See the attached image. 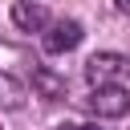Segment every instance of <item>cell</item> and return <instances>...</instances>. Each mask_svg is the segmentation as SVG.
Listing matches in <instances>:
<instances>
[{"label":"cell","mask_w":130,"mask_h":130,"mask_svg":"<svg viewBox=\"0 0 130 130\" xmlns=\"http://www.w3.org/2000/svg\"><path fill=\"white\" fill-rule=\"evenodd\" d=\"M114 8H118V12H126V16H130V0H114Z\"/></svg>","instance_id":"obj_7"},{"label":"cell","mask_w":130,"mask_h":130,"mask_svg":"<svg viewBox=\"0 0 130 130\" xmlns=\"http://www.w3.org/2000/svg\"><path fill=\"white\" fill-rule=\"evenodd\" d=\"M0 106H8V110L20 106V85H16L12 77H0Z\"/></svg>","instance_id":"obj_6"},{"label":"cell","mask_w":130,"mask_h":130,"mask_svg":"<svg viewBox=\"0 0 130 130\" xmlns=\"http://www.w3.org/2000/svg\"><path fill=\"white\" fill-rule=\"evenodd\" d=\"M85 110L98 114V118H126L130 114V89H122V85H98L85 98Z\"/></svg>","instance_id":"obj_1"},{"label":"cell","mask_w":130,"mask_h":130,"mask_svg":"<svg viewBox=\"0 0 130 130\" xmlns=\"http://www.w3.org/2000/svg\"><path fill=\"white\" fill-rule=\"evenodd\" d=\"M12 20H16L24 32H41V28L49 24V12H45L41 0H16V4H12Z\"/></svg>","instance_id":"obj_4"},{"label":"cell","mask_w":130,"mask_h":130,"mask_svg":"<svg viewBox=\"0 0 130 130\" xmlns=\"http://www.w3.org/2000/svg\"><path fill=\"white\" fill-rule=\"evenodd\" d=\"M32 89H37L41 98H49V102H53V98H61V93H65V77H57L49 65H37V69H32Z\"/></svg>","instance_id":"obj_5"},{"label":"cell","mask_w":130,"mask_h":130,"mask_svg":"<svg viewBox=\"0 0 130 130\" xmlns=\"http://www.w3.org/2000/svg\"><path fill=\"white\" fill-rule=\"evenodd\" d=\"M126 57L122 53H93L89 61H85V77H89V85L98 89V85H118V77L126 73Z\"/></svg>","instance_id":"obj_2"},{"label":"cell","mask_w":130,"mask_h":130,"mask_svg":"<svg viewBox=\"0 0 130 130\" xmlns=\"http://www.w3.org/2000/svg\"><path fill=\"white\" fill-rule=\"evenodd\" d=\"M81 37H85V28H81L77 20H57V24L45 32V53H69V49L81 45Z\"/></svg>","instance_id":"obj_3"},{"label":"cell","mask_w":130,"mask_h":130,"mask_svg":"<svg viewBox=\"0 0 130 130\" xmlns=\"http://www.w3.org/2000/svg\"><path fill=\"white\" fill-rule=\"evenodd\" d=\"M61 130H102V126H61Z\"/></svg>","instance_id":"obj_8"}]
</instances>
